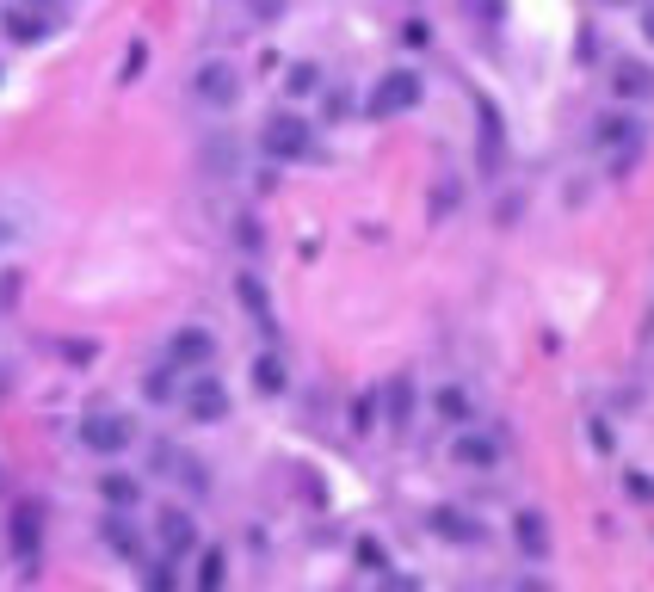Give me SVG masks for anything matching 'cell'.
I'll return each instance as SVG.
<instances>
[{
  "instance_id": "29",
  "label": "cell",
  "mask_w": 654,
  "mask_h": 592,
  "mask_svg": "<svg viewBox=\"0 0 654 592\" xmlns=\"http://www.w3.org/2000/svg\"><path fill=\"white\" fill-rule=\"evenodd\" d=\"M19 7H31V13H56V0H19Z\"/></svg>"
},
{
  "instance_id": "21",
  "label": "cell",
  "mask_w": 654,
  "mask_h": 592,
  "mask_svg": "<svg viewBox=\"0 0 654 592\" xmlns=\"http://www.w3.org/2000/svg\"><path fill=\"white\" fill-rule=\"evenodd\" d=\"M223 580H229V555L223 549H198V592H223Z\"/></svg>"
},
{
  "instance_id": "26",
  "label": "cell",
  "mask_w": 654,
  "mask_h": 592,
  "mask_svg": "<svg viewBox=\"0 0 654 592\" xmlns=\"http://www.w3.org/2000/svg\"><path fill=\"white\" fill-rule=\"evenodd\" d=\"M142 62H149V50L130 44V56H124V81H130V74H142Z\"/></svg>"
},
{
  "instance_id": "27",
  "label": "cell",
  "mask_w": 654,
  "mask_h": 592,
  "mask_svg": "<svg viewBox=\"0 0 654 592\" xmlns=\"http://www.w3.org/2000/svg\"><path fill=\"white\" fill-rule=\"evenodd\" d=\"M149 592H173V574H167V568H161V562H155V568H149Z\"/></svg>"
},
{
  "instance_id": "30",
  "label": "cell",
  "mask_w": 654,
  "mask_h": 592,
  "mask_svg": "<svg viewBox=\"0 0 654 592\" xmlns=\"http://www.w3.org/2000/svg\"><path fill=\"white\" fill-rule=\"evenodd\" d=\"M7 241H13V222H7V216H0V247H7Z\"/></svg>"
},
{
  "instance_id": "11",
  "label": "cell",
  "mask_w": 654,
  "mask_h": 592,
  "mask_svg": "<svg viewBox=\"0 0 654 592\" xmlns=\"http://www.w3.org/2000/svg\"><path fill=\"white\" fill-rule=\"evenodd\" d=\"M611 87H617V99H630V105H648V99H654V62H642V56H624V62H611Z\"/></svg>"
},
{
  "instance_id": "3",
  "label": "cell",
  "mask_w": 654,
  "mask_h": 592,
  "mask_svg": "<svg viewBox=\"0 0 654 592\" xmlns=\"http://www.w3.org/2000/svg\"><path fill=\"white\" fill-rule=\"evenodd\" d=\"M420 105V74L414 68H389L377 74V87H371V118H402V111Z\"/></svg>"
},
{
  "instance_id": "10",
  "label": "cell",
  "mask_w": 654,
  "mask_h": 592,
  "mask_svg": "<svg viewBox=\"0 0 654 592\" xmlns=\"http://www.w3.org/2000/svg\"><path fill=\"white\" fill-rule=\"evenodd\" d=\"M476 124H482V173H500L506 167V124L488 93H476Z\"/></svg>"
},
{
  "instance_id": "1",
  "label": "cell",
  "mask_w": 654,
  "mask_h": 592,
  "mask_svg": "<svg viewBox=\"0 0 654 592\" xmlns=\"http://www.w3.org/2000/svg\"><path fill=\"white\" fill-rule=\"evenodd\" d=\"M260 148L272 161H309L315 155V130H309V118H297V111H272V118L260 124Z\"/></svg>"
},
{
  "instance_id": "2",
  "label": "cell",
  "mask_w": 654,
  "mask_h": 592,
  "mask_svg": "<svg viewBox=\"0 0 654 592\" xmlns=\"http://www.w3.org/2000/svg\"><path fill=\"white\" fill-rule=\"evenodd\" d=\"M130 444H136V420L130 414L99 407V414L81 420V451H93V457H118V451H130Z\"/></svg>"
},
{
  "instance_id": "19",
  "label": "cell",
  "mask_w": 654,
  "mask_h": 592,
  "mask_svg": "<svg viewBox=\"0 0 654 592\" xmlns=\"http://www.w3.org/2000/svg\"><path fill=\"white\" fill-rule=\"evenodd\" d=\"M432 407H439V420H451V426H463L469 414H476V401H469V389H463V383H445L439 395H432Z\"/></svg>"
},
{
  "instance_id": "17",
  "label": "cell",
  "mask_w": 654,
  "mask_h": 592,
  "mask_svg": "<svg viewBox=\"0 0 654 592\" xmlns=\"http://www.w3.org/2000/svg\"><path fill=\"white\" fill-rule=\"evenodd\" d=\"M253 389L272 395V401L290 389V370H284V358H278V352H260V358H253Z\"/></svg>"
},
{
  "instance_id": "13",
  "label": "cell",
  "mask_w": 654,
  "mask_h": 592,
  "mask_svg": "<svg viewBox=\"0 0 654 592\" xmlns=\"http://www.w3.org/2000/svg\"><path fill=\"white\" fill-rule=\"evenodd\" d=\"M0 31H7V44H44L50 37V13H31V7H7L0 13Z\"/></svg>"
},
{
  "instance_id": "15",
  "label": "cell",
  "mask_w": 654,
  "mask_h": 592,
  "mask_svg": "<svg viewBox=\"0 0 654 592\" xmlns=\"http://www.w3.org/2000/svg\"><path fill=\"white\" fill-rule=\"evenodd\" d=\"M513 537H519V555L543 562V555H550V518H543V512H519L513 518Z\"/></svg>"
},
{
  "instance_id": "4",
  "label": "cell",
  "mask_w": 654,
  "mask_h": 592,
  "mask_svg": "<svg viewBox=\"0 0 654 592\" xmlns=\"http://www.w3.org/2000/svg\"><path fill=\"white\" fill-rule=\"evenodd\" d=\"M155 537H161V549H167V562H186V555H198V518H192L186 506H161Z\"/></svg>"
},
{
  "instance_id": "14",
  "label": "cell",
  "mask_w": 654,
  "mask_h": 592,
  "mask_svg": "<svg viewBox=\"0 0 654 592\" xmlns=\"http://www.w3.org/2000/svg\"><path fill=\"white\" fill-rule=\"evenodd\" d=\"M451 457H457L463 469H494V463H500V438H494V432H457Z\"/></svg>"
},
{
  "instance_id": "22",
  "label": "cell",
  "mask_w": 654,
  "mask_h": 592,
  "mask_svg": "<svg viewBox=\"0 0 654 592\" xmlns=\"http://www.w3.org/2000/svg\"><path fill=\"white\" fill-rule=\"evenodd\" d=\"M315 87H321V68H315V62H297V68L284 74V93H290V99H309Z\"/></svg>"
},
{
  "instance_id": "8",
  "label": "cell",
  "mask_w": 654,
  "mask_h": 592,
  "mask_svg": "<svg viewBox=\"0 0 654 592\" xmlns=\"http://www.w3.org/2000/svg\"><path fill=\"white\" fill-rule=\"evenodd\" d=\"M426 531H432V537H445V543H457V549L488 543L482 518H469V512H457V506H432V512H426Z\"/></svg>"
},
{
  "instance_id": "28",
  "label": "cell",
  "mask_w": 654,
  "mask_h": 592,
  "mask_svg": "<svg viewBox=\"0 0 654 592\" xmlns=\"http://www.w3.org/2000/svg\"><path fill=\"white\" fill-rule=\"evenodd\" d=\"M642 37L654 44V0H642Z\"/></svg>"
},
{
  "instance_id": "23",
  "label": "cell",
  "mask_w": 654,
  "mask_h": 592,
  "mask_svg": "<svg viewBox=\"0 0 654 592\" xmlns=\"http://www.w3.org/2000/svg\"><path fill=\"white\" fill-rule=\"evenodd\" d=\"M105 543H112L118 555H130V562H142V543H136V531L124 525V518H112V525H105Z\"/></svg>"
},
{
  "instance_id": "20",
  "label": "cell",
  "mask_w": 654,
  "mask_h": 592,
  "mask_svg": "<svg viewBox=\"0 0 654 592\" xmlns=\"http://www.w3.org/2000/svg\"><path fill=\"white\" fill-rule=\"evenodd\" d=\"M383 414H389V426H395V432L408 426V414H414V383H408V377H395V383L383 389Z\"/></svg>"
},
{
  "instance_id": "6",
  "label": "cell",
  "mask_w": 654,
  "mask_h": 592,
  "mask_svg": "<svg viewBox=\"0 0 654 592\" xmlns=\"http://www.w3.org/2000/svg\"><path fill=\"white\" fill-rule=\"evenodd\" d=\"M192 99H198V105H216V111L235 105V99H241V74H235L229 62H204V68L192 74Z\"/></svg>"
},
{
  "instance_id": "7",
  "label": "cell",
  "mask_w": 654,
  "mask_h": 592,
  "mask_svg": "<svg viewBox=\"0 0 654 592\" xmlns=\"http://www.w3.org/2000/svg\"><path fill=\"white\" fill-rule=\"evenodd\" d=\"M216 358V333L210 327H179L167 340V370H204Z\"/></svg>"
},
{
  "instance_id": "25",
  "label": "cell",
  "mask_w": 654,
  "mask_h": 592,
  "mask_svg": "<svg viewBox=\"0 0 654 592\" xmlns=\"http://www.w3.org/2000/svg\"><path fill=\"white\" fill-rule=\"evenodd\" d=\"M93 352H99L93 340H68V364H93Z\"/></svg>"
},
{
  "instance_id": "24",
  "label": "cell",
  "mask_w": 654,
  "mask_h": 592,
  "mask_svg": "<svg viewBox=\"0 0 654 592\" xmlns=\"http://www.w3.org/2000/svg\"><path fill=\"white\" fill-rule=\"evenodd\" d=\"M321 111H327V118H346V111H352V93H321Z\"/></svg>"
},
{
  "instance_id": "12",
  "label": "cell",
  "mask_w": 654,
  "mask_h": 592,
  "mask_svg": "<svg viewBox=\"0 0 654 592\" xmlns=\"http://www.w3.org/2000/svg\"><path fill=\"white\" fill-rule=\"evenodd\" d=\"M7 537H13V549L31 562V555H38V543H44V506H38V500H19L13 518H7Z\"/></svg>"
},
{
  "instance_id": "9",
  "label": "cell",
  "mask_w": 654,
  "mask_h": 592,
  "mask_svg": "<svg viewBox=\"0 0 654 592\" xmlns=\"http://www.w3.org/2000/svg\"><path fill=\"white\" fill-rule=\"evenodd\" d=\"M179 401H186V414H192L198 426H216V420H229V389L216 383V377H192Z\"/></svg>"
},
{
  "instance_id": "18",
  "label": "cell",
  "mask_w": 654,
  "mask_h": 592,
  "mask_svg": "<svg viewBox=\"0 0 654 592\" xmlns=\"http://www.w3.org/2000/svg\"><path fill=\"white\" fill-rule=\"evenodd\" d=\"M235 296H241V309H247L253 321H260V327H272V303H266V284L253 278V272H241V278H235Z\"/></svg>"
},
{
  "instance_id": "5",
  "label": "cell",
  "mask_w": 654,
  "mask_h": 592,
  "mask_svg": "<svg viewBox=\"0 0 654 592\" xmlns=\"http://www.w3.org/2000/svg\"><path fill=\"white\" fill-rule=\"evenodd\" d=\"M599 148L611 155V167H630L636 155H642V124L636 118H624V111H611V118H599Z\"/></svg>"
},
{
  "instance_id": "16",
  "label": "cell",
  "mask_w": 654,
  "mask_h": 592,
  "mask_svg": "<svg viewBox=\"0 0 654 592\" xmlns=\"http://www.w3.org/2000/svg\"><path fill=\"white\" fill-rule=\"evenodd\" d=\"M99 500L112 506V512H130V506L142 500V481L124 475V469H112V475H99Z\"/></svg>"
}]
</instances>
